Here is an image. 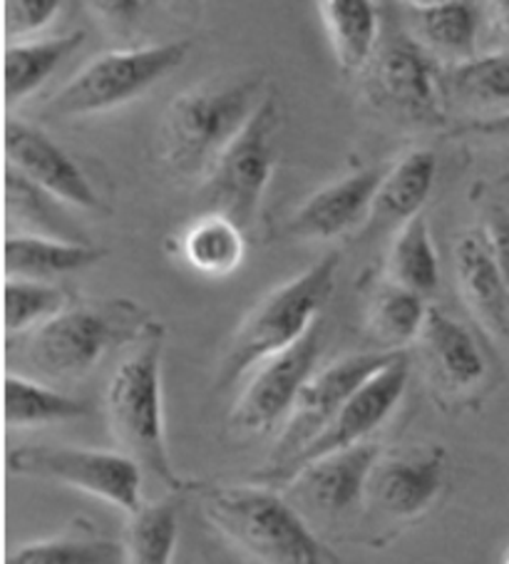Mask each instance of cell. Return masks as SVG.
Segmentation results:
<instances>
[{"label": "cell", "mask_w": 509, "mask_h": 564, "mask_svg": "<svg viewBox=\"0 0 509 564\" xmlns=\"http://www.w3.org/2000/svg\"><path fill=\"white\" fill-rule=\"evenodd\" d=\"M386 170H360L326 184L283 224V235L299 241H331L368 224Z\"/></svg>", "instance_id": "14"}, {"label": "cell", "mask_w": 509, "mask_h": 564, "mask_svg": "<svg viewBox=\"0 0 509 564\" xmlns=\"http://www.w3.org/2000/svg\"><path fill=\"white\" fill-rule=\"evenodd\" d=\"M447 93L485 115L509 112V53L475 55L450 65Z\"/></svg>", "instance_id": "28"}, {"label": "cell", "mask_w": 509, "mask_h": 564, "mask_svg": "<svg viewBox=\"0 0 509 564\" xmlns=\"http://www.w3.org/2000/svg\"><path fill=\"white\" fill-rule=\"evenodd\" d=\"M160 3L174 15H197L204 0H160Z\"/></svg>", "instance_id": "38"}, {"label": "cell", "mask_w": 509, "mask_h": 564, "mask_svg": "<svg viewBox=\"0 0 509 564\" xmlns=\"http://www.w3.org/2000/svg\"><path fill=\"white\" fill-rule=\"evenodd\" d=\"M263 100V75L209 80L180 93L160 122L162 162L182 177L204 180Z\"/></svg>", "instance_id": "2"}, {"label": "cell", "mask_w": 509, "mask_h": 564, "mask_svg": "<svg viewBox=\"0 0 509 564\" xmlns=\"http://www.w3.org/2000/svg\"><path fill=\"white\" fill-rule=\"evenodd\" d=\"M67 306H71V296L53 281L6 279V330L11 336L33 334Z\"/></svg>", "instance_id": "30"}, {"label": "cell", "mask_w": 509, "mask_h": 564, "mask_svg": "<svg viewBox=\"0 0 509 564\" xmlns=\"http://www.w3.org/2000/svg\"><path fill=\"white\" fill-rule=\"evenodd\" d=\"M418 341L423 346L427 373L443 391L467 393L485 381L487 361L473 330L443 308L427 311Z\"/></svg>", "instance_id": "18"}, {"label": "cell", "mask_w": 509, "mask_h": 564, "mask_svg": "<svg viewBox=\"0 0 509 564\" xmlns=\"http://www.w3.org/2000/svg\"><path fill=\"white\" fill-rule=\"evenodd\" d=\"M338 269L340 257L333 251L261 296L231 334L217 366L214 388L227 391L267 358L299 344L318 324L321 311L336 286Z\"/></svg>", "instance_id": "3"}, {"label": "cell", "mask_w": 509, "mask_h": 564, "mask_svg": "<svg viewBox=\"0 0 509 564\" xmlns=\"http://www.w3.org/2000/svg\"><path fill=\"white\" fill-rule=\"evenodd\" d=\"M124 564H172L180 544V502L162 498L130 514L124 530Z\"/></svg>", "instance_id": "27"}, {"label": "cell", "mask_w": 509, "mask_h": 564, "mask_svg": "<svg viewBox=\"0 0 509 564\" xmlns=\"http://www.w3.org/2000/svg\"><path fill=\"white\" fill-rule=\"evenodd\" d=\"M51 194L35 187L33 182H28L21 172L6 164V209L8 217L23 224L28 229L25 235H45V237H61L63 235V221H57V214L53 212ZM61 204V202H57Z\"/></svg>", "instance_id": "32"}, {"label": "cell", "mask_w": 509, "mask_h": 564, "mask_svg": "<svg viewBox=\"0 0 509 564\" xmlns=\"http://www.w3.org/2000/svg\"><path fill=\"white\" fill-rule=\"evenodd\" d=\"M380 460L383 451L378 443H358L306 463L289 480V488L311 508L338 518L364 502Z\"/></svg>", "instance_id": "15"}, {"label": "cell", "mask_w": 509, "mask_h": 564, "mask_svg": "<svg viewBox=\"0 0 509 564\" xmlns=\"http://www.w3.org/2000/svg\"><path fill=\"white\" fill-rule=\"evenodd\" d=\"M6 160L8 167L21 172L28 182L61 204L85 212L102 209L100 194L80 164L37 124L25 120L6 122Z\"/></svg>", "instance_id": "13"}, {"label": "cell", "mask_w": 509, "mask_h": 564, "mask_svg": "<svg viewBox=\"0 0 509 564\" xmlns=\"http://www.w3.org/2000/svg\"><path fill=\"white\" fill-rule=\"evenodd\" d=\"M425 296L390 284L380 289L368 311V328L386 351H403L420 338L427 318Z\"/></svg>", "instance_id": "29"}, {"label": "cell", "mask_w": 509, "mask_h": 564, "mask_svg": "<svg viewBox=\"0 0 509 564\" xmlns=\"http://www.w3.org/2000/svg\"><path fill=\"white\" fill-rule=\"evenodd\" d=\"M85 31L6 45V100L23 102L41 90L57 67L85 45Z\"/></svg>", "instance_id": "23"}, {"label": "cell", "mask_w": 509, "mask_h": 564, "mask_svg": "<svg viewBox=\"0 0 509 564\" xmlns=\"http://www.w3.org/2000/svg\"><path fill=\"white\" fill-rule=\"evenodd\" d=\"M11 475L65 485L93 495L127 518L142 508V468L122 451H95L73 445H23L6 455Z\"/></svg>", "instance_id": "8"}, {"label": "cell", "mask_w": 509, "mask_h": 564, "mask_svg": "<svg viewBox=\"0 0 509 564\" xmlns=\"http://www.w3.org/2000/svg\"><path fill=\"white\" fill-rule=\"evenodd\" d=\"M124 544L107 538H51L15 547L6 564H120Z\"/></svg>", "instance_id": "31"}, {"label": "cell", "mask_w": 509, "mask_h": 564, "mask_svg": "<svg viewBox=\"0 0 509 564\" xmlns=\"http://www.w3.org/2000/svg\"><path fill=\"white\" fill-rule=\"evenodd\" d=\"M162 328L132 346L107 383L105 411L115 443L124 455L140 465L152 478L162 480L172 492L187 488L170 455L164 431L162 401Z\"/></svg>", "instance_id": "4"}, {"label": "cell", "mask_w": 509, "mask_h": 564, "mask_svg": "<svg viewBox=\"0 0 509 564\" xmlns=\"http://www.w3.org/2000/svg\"><path fill=\"white\" fill-rule=\"evenodd\" d=\"M204 520L259 564H336L303 514L271 485H207Z\"/></svg>", "instance_id": "1"}, {"label": "cell", "mask_w": 509, "mask_h": 564, "mask_svg": "<svg viewBox=\"0 0 509 564\" xmlns=\"http://www.w3.org/2000/svg\"><path fill=\"white\" fill-rule=\"evenodd\" d=\"M189 43H152L120 47L93 57L51 100L43 105L47 120H75L112 112L142 97L166 75L187 63Z\"/></svg>", "instance_id": "5"}, {"label": "cell", "mask_w": 509, "mask_h": 564, "mask_svg": "<svg viewBox=\"0 0 509 564\" xmlns=\"http://www.w3.org/2000/svg\"><path fill=\"white\" fill-rule=\"evenodd\" d=\"M447 70L413 35L378 47L368 65V95L380 110L410 124H437L445 118Z\"/></svg>", "instance_id": "10"}, {"label": "cell", "mask_w": 509, "mask_h": 564, "mask_svg": "<svg viewBox=\"0 0 509 564\" xmlns=\"http://www.w3.org/2000/svg\"><path fill=\"white\" fill-rule=\"evenodd\" d=\"M408 8H430L440 3H453V0H403Z\"/></svg>", "instance_id": "39"}, {"label": "cell", "mask_w": 509, "mask_h": 564, "mask_svg": "<svg viewBox=\"0 0 509 564\" xmlns=\"http://www.w3.org/2000/svg\"><path fill=\"white\" fill-rule=\"evenodd\" d=\"M127 304H71L55 318L35 328L25 346V358L51 381H77L102 361L110 348L137 344L154 328L132 324Z\"/></svg>", "instance_id": "6"}, {"label": "cell", "mask_w": 509, "mask_h": 564, "mask_svg": "<svg viewBox=\"0 0 509 564\" xmlns=\"http://www.w3.org/2000/svg\"><path fill=\"white\" fill-rule=\"evenodd\" d=\"M388 281L420 296H433L440 284V259L427 219L418 214L415 219L398 227L386 261Z\"/></svg>", "instance_id": "25"}, {"label": "cell", "mask_w": 509, "mask_h": 564, "mask_svg": "<svg viewBox=\"0 0 509 564\" xmlns=\"http://www.w3.org/2000/svg\"><path fill=\"white\" fill-rule=\"evenodd\" d=\"M437 180V158L433 150L415 148L405 152L393 167L386 170L380 182L373 214L368 224H396L403 227L405 221L423 214V207L433 194Z\"/></svg>", "instance_id": "20"}, {"label": "cell", "mask_w": 509, "mask_h": 564, "mask_svg": "<svg viewBox=\"0 0 509 564\" xmlns=\"http://www.w3.org/2000/svg\"><path fill=\"white\" fill-rule=\"evenodd\" d=\"M505 564H509V550H507V557H505Z\"/></svg>", "instance_id": "40"}, {"label": "cell", "mask_w": 509, "mask_h": 564, "mask_svg": "<svg viewBox=\"0 0 509 564\" xmlns=\"http://www.w3.org/2000/svg\"><path fill=\"white\" fill-rule=\"evenodd\" d=\"M85 3L97 21L115 35L132 33L142 13V0H85Z\"/></svg>", "instance_id": "34"}, {"label": "cell", "mask_w": 509, "mask_h": 564, "mask_svg": "<svg viewBox=\"0 0 509 564\" xmlns=\"http://www.w3.org/2000/svg\"><path fill=\"white\" fill-rule=\"evenodd\" d=\"M281 110L277 97L267 95L253 118L234 142L214 162L199 184V204L204 212L224 214L247 229L259 207L279 164Z\"/></svg>", "instance_id": "7"}, {"label": "cell", "mask_w": 509, "mask_h": 564, "mask_svg": "<svg viewBox=\"0 0 509 564\" xmlns=\"http://www.w3.org/2000/svg\"><path fill=\"white\" fill-rule=\"evenodd\" d=\"M413 37L437 61L453 65L475 57L479 11L475 0H453L430 8H410Z\"/></svg>", "instance_id": "21"}, {"label": "cell", "mask_w": 509, "mask_h": 564, "mask_svg": "<svg viewBox=\"0 0 509 564\" xmlns=\"http://www.w3.org/2000/svg\"><path fill=\"white\" fill-rule=\"evenodd\" d=\"M450 138L463 140H489V142H509V112L499 115H479L459 128L447 132Z\"/></svg>", "instance_id": "36"}, {"label": "cell", "mask_w": 509, "mask_h": 564, "mask_svg": "<svg viewBox=\"0 0 509 564\" xmlns=\"http://www.w3.org/2000/svg\"><path fill=\"white\" fill-rule=\"evenodd\" d=\"M182 254L187 264L207 276H229L247 254L243 229L217 212H204L182 237Z\"/></svg>", "instance_id": "24"}, {"label": "cell", "mask_w": 509, "mask_h": 564, "mask_svg": "<svg viewBox=\"0 0 509 564\" xmlns=\"http://www.w3.org/2000/svg\"><path fill=\"white\" fill-rule=\"evenodd\" d=\"M105 259L97 249L77 239L45 235H11L6 239V274L13 279L53 281L57 276L85 271Z\"/></svg>", "instance_id": "19"}, {"label": "cell", "mask_w": 509, "mask_h": 564, "mask_svg": "<svg viewBox=\"0 0 509 564\" xmlns=\"http://www.w3.org/2000/svg\"><path fill=\"white\" fill-rule=\"evenodd\" d=\"M455 281L465 306L497 341L509 344V291L489 249L485 227L465 229L453 247Z\"/></svg>", "instance_id": "17"}, {"label": "cell", "mask_w": 509, "mask_h": 564, "mask_svg": "<svg viewBox=\"0 0 509 564\" xmlns=\"http://www.w3.org/2000/svg\"><path fill=\"white\" fill-rule=\"evenodd\" d=\"M321 346L323 330L318 321L299 344L253 368L247 386L241 388L237 403L231 408V427H237L239 433L257 435L269 433L271 427L286 421L301 391L316 373Z\"/></svg>", "instance_id": "11"}, {"label": "cell", "mask_w": 509, "mask_h": 564, "mask_svg": "<svg viewBox=\"0 0 509 564\" xmlns=\"http://www.w3.org/2000/svg\"><path fill=\"white\" fill-rule=\"evenodd\" d=\"M90 415V405L53 386H45L35 378L8 373L6 378V425L13 427H41L53 423L77 421Z\"/></svg>", "instance_id": "26"}, {"label": "cell", "mask_w": 509, "mask_h": 564, "mask_svg": "<svg viewBox=\"0 0 509 564\" xmlns=\"http://www.w3.org/2000/svg\"><path fill=\"white\" fill-rule=\"evenodd\" d=\"M485 235L497 261L499 274L509 291V212L502 207H492L485 219Z\"/></svg>", "instance_id": "35"}, {"label": "cell", "mask_w": 509, "mask_h": 564, "mask_svg": "<svg viewBox=\"0 0 509 564\" xmlns=\"http://www.w3.org/2000/svg\"><path fill=\"white\" fill-rule=\"evenodd\" d=\"M410 378V361L405 351H398L393 361L386 364L380 371H376L368 381L358 388V391L348 398L346 405L340 408L338 415L333 417L331 425L323 431L316 441H313L306 451H303L296 460H293L277 482L289 485V480L296 475L303 465L321 458V455L346 451L358 443H366L380 425H383L398 403L403 401L405 388Z\"/></svg>", "instance_id": "12"}, {"label": "cell", "mask_w": 509, "mask_h": 564, "mask_svg": "<svg viewBox=\"0 0 509 564\" xmlns=\"http://www.w3.org/2000/svg\"><path fill=\"white\" fill-rule=\"evenodd\" d=\"M447 480V453L423 447L418 453L380 460L370 478L368 495L383 512L398 520H413L433 508Z\"/></svg>", "instance_id": "16"}, {"label": "cell", "mask_w": 509, "mask_h": 564, "mask_svg": "<svg viewBox=\"0 0 509 564\" xmlns=\"http://www.w3.org/2000/svg\"><path fill=\"white\" fill-rule=\"evenodd\" d=\"M63 0H6V37L8 43L33 41L61 13Z\"/></svg>", "instance_id": "33"}, {"label": "cell", "mask_w": 509, "mask_h": 564, "mask_svg": "<svg viewBox=\"0 0 509 564\" xmlns=\"http://www.w3.org/2000/svg\"><path fill=\"white\" fill-rule=\"evenodd\" d=\"M398 351H366L350 354L316 371L303 388L291 415L283 423V431L273 447L269 465L257 475V482L277 488L283 470L326 431L340 408L364 386L370 376L393 361Z\"/></svg>", "instance_id": "9"}, {"label": "cell", "mask_w": 509, "mask_h": 564, "mask_svg": "<svg viewBox=\"0 0 509 564\" xmlns=\"http://www.w3.org/2000/svg\"><path fill=\"white\" fill-rule=\"evenodd\" d=\"M492 21L497 33L502 35L509 45V0H492Z\"/></svg>", "instance_id": "37"}, {"label": "cell", "mask_w": 509, "mask_h": 564, "mask_svg": "<svg viewBox=\"0 0 509 564\" xmlns=\"http://www.w3.org/2000/svg\"><path fill=\"white\" fill-rule=\"evenodd\" d=\"M323 25L336 55L348 73H360L373 63L380 43V11L376 0H318Z\"/></svg>", "instance_id": "22"}]
</instances>
